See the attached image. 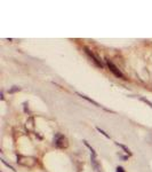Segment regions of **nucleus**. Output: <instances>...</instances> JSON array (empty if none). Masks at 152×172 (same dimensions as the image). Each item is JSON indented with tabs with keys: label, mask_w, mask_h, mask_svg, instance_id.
Masks as SVG:
<instances>
[{
	"label": "nucleus",
	"mask_w": 152,
	"mask_h": 172,
	"mask_svg": "<svg viewBox=\"0 0 152 172\" xmlns=\"http://www.w3.org/2000/svg\"><path fill=\"white\" fill-rule=\"evenodd\" d=\"M117 146H119V147H121L122 149H124V150H125V153H127V154H128L129 156L132 155V153H130V150H129L128 148H127V147H126V146H124V145H121V143H119V142H117L116 143Z\"/></svg>",
	"instance_id": "nucleus-6"
},
{
	"label": "nucleus",
	"mask_w": 152,
	"mask_h": 172,
	"mask_svg": "<svg viewBox=\"0 0 152 172\" xmlns=\"http://www.w3.org/2000/svg\"><path fill=\"white\" fill-rule=\"evenodd\" d=\"M84 143H85V146H86V147H88V148H89V150H90V155H92V156H96V153H95V150H94V148H92V146H89V143L87 142L86 140L84 141Z\"/></svg>",
	"instance_id": "nucleus-5"
},
{
	"label": "nucleus",
	"mask_w": 152,
	"mask_h": 172,
	"mask_svg": "<svg viewBox=\"0 0 152 172\" xmlns=\"http://www.w3.org/2000/svg\"><path fill=\"white\" fill-rule=\"evenodd\" d=\"M141 100H142L143 102H145V103H146V105H149V106H150V107H151V108H152V102H150L149 100H146V99H144V98H141Z\"/></svg>",
	"instance_id": "nucleus-10"
},
{
	"label": "nucleus",
	"mask_w": 152,
	"mask_h": 172,
	"mask_svg": "<svg viewBox=\"0 0 152 172\" xmlns=\"http://www.w3.org/2000/svg\"><path fill=\"white\" fill-rule=\"evenodd\" d=\"M85 52H86V54L88 55V56H89V59L92 60L93 62L95 63L96 66L99 67V68H103V64H102V62H101V60H99V57L96 56V55L94 53H93L92 51L88 50V48H85Z\"/></svg>",
	"instance_id": "nucleus-3"
},
{
	"label": "nucleus",
	"mask_w": 152,
	"mask_h": 172,
	"mask_svg": "<svg viewBox=\"0 0 152 172\" xmlns=\"http://www.w3.org/2000/svg\"><path fill=\"white\" fill-rule=\"evenodd\" d=\"M116 172H125V170H124L122 166H117V171Z\"/></svg>",
	"instance_id": "nucleus-11"
},
{
	"label": "nucleus",
	"mask_w": 152,
	"mask_h": 172,
	"mask_svg": "<svg viewBox=\"0 0 152 172\" xmlns=\"http://www.w3.org/2000/svg\"><path fill=\"white\" fill-rule=\"evenodd\" d=\"M96 130H97V131H99V133H102V134H103V136H104V137H105V138H108V139H110V136H109V134H108V133H106V132H104L103 130H101V129H99V127H96Z\"/></svg>",
	"instance_id": "nucleus-7"
},
{
	"label": "nucleus",
	"mask_w": 152,
	"mask_h": 172,
	"mask_svg": "<svg viewBox=\"0 0 152 172\" xmlns=\"http://www.w3.org/2000/svg\"><path fill=\"white\" fill-rule=\"evenodd\" d=\"M1 162H3V164H5V165H6V166H8V168H9L10 170H13V171H16V170L14 169V168H13V166H12V165H9V164H8V163H7L6 161H5V159H1Z\"/></svg>",
	"instance_id": "nucleus-8"
},
{
	"label": "nucleus",
	"mask_w": 152,
	"mask_h": 172,
	"mask_svg": "<svg viewBox=\"0 0 152 172\" xmlns=\"http://www.w3.org/2000/svg\"><path fill=\"white\" fill-rule=\"evenodd\" d=\"M77 94H78V95L80 96V98H83V99H85V100H87V101H88V102H90V103H93V105H94V106H96V107H101L99 105V103L96 102V101H94V100L93 99H90V98H88V96L87 95H85V94H83V93H77Z\"/></svg>",
	"instance_id": "nucleus-4"
},
{
	"label": "nucleus",
	"mask_w": 152,
	"mask_h": 172,
	"mask_svg": "<svg viewBox=\"0 0 152 172\" xmlns=\"http://www.w3.org/2000/svg\"><path fill=\"white\" fill-rule=\"evenodd\" d=\"M105 61H106V64H108V67H109L110 71H111V73H112L113 75H114V76H116V77H118V78H122V79H125V76H124V75H122V73H121V71H120V70L118 69V68H117V67L114 66V64H113V63L111 62V61H110V60H108V59H106Z\"/></svg>",
	"instance_id": "nucleus-2"
},
{
	"label": "nucleus",
	"mask_w": 152,
	"mask_h": 172,
	"mask_svg": "<svg viewBox=\"0 0 152 172\" xmlns=\"http://www.w3.org/2000/svg\"><path fill=\"white\" fill-rule=\"evenodd\" d=\"M16 91H20V87H17V86H13V89H9V93H14V92H16Z\"/></svg>",
	"instance_id": "nucleus-9"
},
{
	"label": "nucleus",
	"mask_w": 152,
	"mask_h": 172,
	"mask_svg": "<svg viewBox=\"0 0 152 172\" xmlns=\"http://www.w3.org/2000/svg\"><path fill=\"white\" fill-rule=\"evenodd\" d=\"M54 145L56 146L57 148H66L68 147V139L62 133H56L54 137Z\"/></svg>",
	"instance_id": "nucleus-1"
}]
</instances>
